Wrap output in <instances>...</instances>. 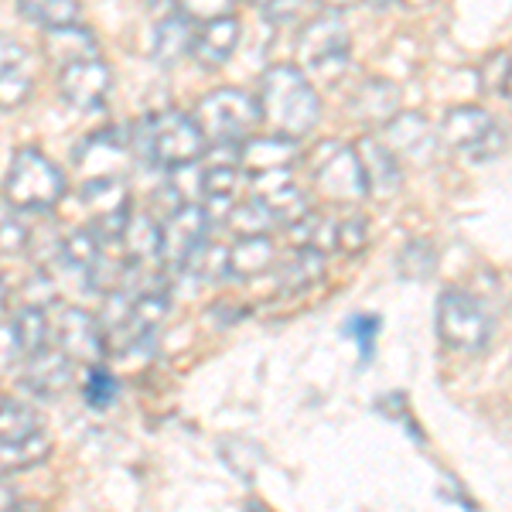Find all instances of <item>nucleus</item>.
<instances>
[{
    "label": "nucleus",
    "instance_id": "obj_29",
    "mask_svg": "<svg viewBox=\"0 0 512 512\" xmlns=\"http://www.w3.org/2000/svg\"><path fill=\"white\" fill-rule=\"evenodd\" d=\"M291 233L294 246H304V250H318V253H332L335 250V233L338 222L321 209H308L301 219H294L291 226H284Z\"/></svg>",
    "mask_w": 512,
    "mask_h": 512
},
{
    "label": "nucleus",
    "instance_id": "obj_48",
    "mask_svg": "<svg viewBox=\"0 0 512 512\" xmlns=\"http://www.w3.org/2000/svg\"><path fill=\"white\" fill-rule=\"evenodd\" d=\"M400 4H407V7H414V11H420V7H431L434 0H400Z\"/></svg>",
    "mask_w": 512,
    "mask_h": 512
},
{
    "label": "nucleus",
    "instance_id": "obj_2",
    "mask_svg": "<svg viewBox=\"0 0 512 512\" xmlns=\"http://www.w3.org/2000/svg\"><path fill=\"white\" fill-rule=\"evenodd\" d=\"M127 137H130L134 158L140 154L144 161L158 164L164 171L198 164L205 158V151H209L202 130H198V123L192 120V113H181V110L151 113V117L137 120L134 127L127 130Z\"/></svg>",
    "mask_w": 512,
    "mask_h": 512
},
{
    "label": "nucleus",
    "instance_id": "obj_44",
    "mask_svg": "<svg viewBox=\"0 0 512 512\" xmlns=\"http://www.w3.org/2000/svg\"><path fill=\"white\" fill-rule=\"evenodd\" d=\"M14 509H21V495L11 482H4V475H0V512H14Z\"/></svg>",
    "mask_w": 512,
    "mask_h": 512
},
{
    "label": "nucleus",
    "instance_id": "obj_8",
    "mask_svg": "<svg viewBox=\"0 0 512 512\" xmlns=\"http://www.w3.org/2000/svg\"><path fill=\"white\" fill-rule=\"evenodd\" d=\"M349 55H352V35L345 28L342 18H335V11L311 18L301 28L297 38V62L304 72L321 79H338L349 69Z\"/></svg>",
    "mask_w": 512,
    "mask_h": 512
},
{
    "label": "nucleus",
    "instance_id": "obj_32",
    "mask_svg": "<svg viewBox=\"0 0 512 512\" xmlns=\"http://www.w3.org/2000/svg\"><path fill=\"white\" fill-rule=\"evenodd\" d=\"M41 431H45V414H41L35 403L4 396V403H0V437L18 441V437H31Z\"/></svg>",
    "mask_w": 512,
    "mask_h": 512
},
{
    "label": "nucleus",
    "instance_id": "obj_11",
    "mask_svg": "<svg viewBox=\"0 0 512 512\" xmlns=\"http://www.w3.org/2000/svg\"><path fill=\"white\" fill-rule=\"evenodd\" d=\"M55 86L72 110L96 113L113 93V69L103 55H89V59H76L55 69Z\"/></svg>",
    "mask_w": 512,
    "mask_h": 512
},
{
    "label": "nucleus",
    "instance_id": "obj_3",
    "mask_svg": "<svg viewBox=\"0 0 512 512\" xmlns=\"http://www.w3.org/2000/svg\"><path fill=\"white\" fill-rule=\"evenodd\" d=\"M69 192V178L52 158L38 147H18L11 158L4 181H0V198L14 205L24 216H45L62 202Z\"/></svg>",
    "mask_w": 512,
    "mask_h": 512
},
{
    "label": "nucleus",
    "instance_id": "obj_49",
    "mask_svg": "<svg viewBox=\"0 0 512 512\" xmlns=\"http://www.w3.org/2000/svg\"><path fill=\"white\" fill-rule=\"evenodd\" d=\"M147 4H151V7H161V4H168V7H171V0H147Z\"/></svg>",
    "mask_w": 512,
    "mask_h": 512
},
{
    "label": "nucleus",
    "instance_id": "obj_5",
    "mask_svg": "<svg viewBox=\"0 0 512 512\" xmlns=\"http://www.w3.org/2000/svg\"><path fill=\"white\" fill-rule=\"evenodd\" d=\"M444 147H451L461 161L489 164L506 151V127L482 106H454L437 127Z\"/></svg>",
    "mask_w": 512,
    "mask_h": 512
},
{
    "label": "nucleus",
    "instance_id": "obj_30",
    "mask_svg": "<svg viewBox=\"0 0 512 512\" xmlns=\"http://www.w3.org/2000/svg\"><path fill=\"white\" fill-rule=\"evenodd\" d=\"M48 454H52V441H48L45 431L31 434V437H18V441L0 437V475L28 472V468L48 461Z\"/></svg>",
    "mask_w": 512,
    "mask_h": 512
},
{
    "label": "nucleus",
    "instance_id": "obj_14",
    "mask_svg": "<svg viewBox=\"0 0 512 512\" xmlns=\"http://www.w3.org/2000/svg\"><path fill=\"white\" fill-rule=\"evenodd\" d=\"M246 195L256 198V202L274 216L277 226H291L294 219H301L304 212L311 209L308 195H304V188L294 181L291 168L250 175V181H246Z\"/></svg>",
    "mask_w": 512,
    "mask_h": 512
},
{
    "label": "nucleus",
    "instance_id": "obj_35",
    "mask_svg": "<svg viewBox=\"0 0 512 512\" xmlns=\"http://www.w3.org/2000/svg\"><path fill=\"white\" fill-rule=\"evenodd\" d=\"M185 270L188 274H195L198 280H205V284H219V280L229 277V246L205 239V243L195 250L192 260H188Z\"/></svg>",
    "mask_w": 512,
    "mask_h": 512
},
{
    "label": "nucleus",
    "instance_id": "obj_9",
    "mask_svg": "<svg viewBox=\"0 0 512 512\" xmlns=\"http://www.w3.org/2000/svg\"><path fill=\"white\" fill-rule=\"evenodd\" d=\"M52 345L69 355L76 366H96L110 355L103 321L89 315L86 308H79V304H59L52 318Z\"/></svg>",
    "mask_w": 512,
    "mask_h": 512
},
{
    "label": "nucleus",
    "instance_id": "obj_52",
    "mask_svg": "<svg viewBox=\"0 0 512 512\" xmlns=\"http://www.w3.org/2000/svg\"><path fill=\"white\" fill-rule=\"evenodd\" d=\"M0 403H4V393H0Z\"/></svg>",
    "mask_w": 512,
    "mask_h": 512
},
{
    "label": "nucleus",
    "instance_id": "obj_22",
    "mask_svg": "<svg viewBox=\"0 0 512 512\" xmlns=\"http://www.w3.org/2000/svg\"><path fill=\"white\" fill-rule=\"evenodd\" d=\"M349 113L366 127H379L400 113V86L393 79H362L349 96Z\"/></svg>",
    "mask_w": 512,
    "mask_h": 512
},
{
    "label": "nucleus",
    "instance_id": "obj_28",
    "mask_svg": "<svg viewBox=\"0 0 512 512\" xmlns=\"http://www.w3.org/2000/svg\"><path fill=\"white\" fill-rule=\"evenodd\" d=\"M11 335H14V342H18L24 359L45 352L48 345H52V318H48V308L24 304L11 321Z\"/></svg>",
    "mask_w": 512,
    "mask_h": 512
},
{
    "label": "nucleus",
    "instance_id": "obj_27",
    "mask_svg": "<svg viewBox=\"0 0 512 512\" xmlns=\"http://www.w3.org/2000/svg\"><path fill=\"white\" fill-rule=\"evenodd\" d=\"M79 198L86 202V209L93 212V219L113 216V212H127L130 209L127 178H82Z\"/></svg>",
    "mask_w": 512,
    "mask_h": 512
},
{
    "label": "nucleus",
    "instance_id": "obj_31",
    "mask_svg": "<svg viewBox=\"0 0 512 512\" xmlns=\"http://www.w3.org/2000/svg\"><path fill=\"white\" fill-rule=\"evenodd\" d=\"M18 11H21L24 21L38 24L41 31L65 28V24L82 21L79 0H18Z\"/></svg>",
    "mask_w": 512,
    "mask_h": 512
},
{
    "label": "nucleus",
    "instance_id": "obj_33",
    "mask_svg": "<svg viewBox=\"0 0 512 512\" xmlns=\"http://www.w3.org/2000/svg\"><path fill=\"white\" fill-rule=\"evenodd\" d=\"M106 246H103V239L96 236V229L93 226H79V229H72L69 236L62 239V260L65 267H72L76 274H86L89 267L99 260V253H103Z\"/></svg>",
    "mask_w": 512,
    "mask_h": 512
},
{
    "label": "nucleus",
    "instance_id": "obj_40",
    "mask_svg": "<svg viewBox=\"0 0 512 512\" xmlns=\"http://www.w3.org/2000/svg\"><path fill=\"white\" fill-rule=\"evenodd\" d=\"M369 246V219L362 212H352L338 222V233H335V250L345 256H359L366 253Z\"/></svg>",
    "mask_w": 512,
    "mask_h": 512
},
{
    "label": "nucleus",
    "instance_id": "obj_6",
    "mask_svg": "<svg viewBox=\"0 0 512 512\" xmlns=\"http://www.w3.org/2000/svg\"><path fill=\"white\" fill-rule=\"evenodd\" d=\"M434 328H437V338H441L451 352H465V355L482 352L492 338L489 311L482 308V301H478L475 294L461 291V287H448V291L437 297Z\"/></svg>",
    "mask_w": 512,
    "mask_h": 512
},
{
    "label": "nucleus",
    "instance_id": "obj_43",
    "mask_svg": "<svg viewBox=\"0 0 512 512\" xmlns=\"http://www.w3.org/2000/svg\"><path fill=\"white\" fill-rule=\"evenodd\" d=\"M304 11V0H267L263 4V18L270 24H291L301 18Z\"/></svg>",
    "mask_w": 512,
    "mask_h": 512
},
{
    "label": "nucleus",
    "instance_id": "obj_50",
    "mask_svg": "<svg viewBox=\"0 0 512 512\" xmlns=\"http://www.w3.org/2000/svg\"><path fill=\"white\" fill-rule=\"evenodd\" d=\"M373 4H376V7H390L393 0H373Z\"/></svg>",
    "mask_w": 512,
    "mask_h": 512
},
{
    "label": "nucleus",
    "instance_id": "obj_15",
    "mask_svg": "<svg viewBox=\"0 0 512 512\" xmlns=\"http://www.w3.org/2000/svg\"><path fill=\"white\" fill-rule=\"evenodd\" d=\"M72 379H76V362L55 345H48L45 352L28 355L21 362L18 383L31 400H62L72 390Z\"/></svg>",
    "mask_w": 512,
    "mask_h": 512
},
{
    "label": "nucleus",
    "instance_id": "obj_41",
    "mask_svg": "<svg viewBox=\"0 0 512 512\" xmlns=\"http://www.w3.org/2000/svg\"><path fill=\"white\" fill-rule=\"evenodd\" d=\"M236 0H171V11L185 14L192 24L222 18V14H233Z\"/></svg>",
    "mask_w": 512,
    "mask_h": 512
},
{
    "label": "nucleus",
    "instance_id": "obj_38",
    "mask_svg": "<svg viewBox=\"0 0 512 512\" xmlns=\"http://www.w3.org/2000/svg\"><path fill=\"white\" fill-rule=\"evenodd\" d=\"M28 233L31 229L24 222V212L0 202V256H18L28 250Z\"/></svg>",
    "mask_w": 512,
    "mask_h": 512
},
{
    "label": "nucleus",
    "instance_id": "obj_47",
    "mask_svg": "<svg viewBox=\"0 0 512 512\" xmlns=\"http://www.w3.org/2000/svg\"><path fill=\"white\" fill-rule=\"evenodd\" d=\"M332 11H342V7H352V4H359V0H325Z\"/></svg>",
    "mask_w": 512,
    "mask_h": 512
},
{
    "label": "nucleus",
    "instance_id": "obj_34",
    "mask_svg": "<svg viewBox=\"0 0 512 512\" xmlns=\"http://www.w3.org/2000/svg\"><path fill=\"white\" fill-rule=\"evenodd\" d=\"M226 226L233 229L236 236H260V233H274L277 222L260 202H256V198L246 195V198H239L233 209H229Z\"/></svg>",
    "mask_w": 512,
    "mask_h": 512
},
{
    "label": "nucleus",
    "instance_id": "obj_13",
    "mask_svg": "<svg viewBox=\"0 0 512 512\" xmlns=\"http://www.w3.org/2000/svg\"><path fill=\"white\" fill-rule=\"evenodd\" d=\"M82 178H127V168L134 161L127 130H99L89 134L72 154Z\"/></svg>",
    "mask_w": 512,
    "mask_h": 512
},
{
    "label": "nucleus",
    "instance_id": "obj_25",
    "mask_svg": "<svg viewBox=\"0 0 512 512\" xmlns=\"http://www.w3.org/2000/svg\"><path fill=\"white\" fill-rule=\"evenodd\" d=\"M325 277H328L325 253L304 250V246H294V253L277 267V284L284 294H304L311 287H318Z\"/></svg>",
    "mask_w": 512,
    "mask_h": 512
},
{
    "label": "nucleus",
    "instance_id": "obj_1",
    "mask_svg": "<svg viewBox=\"0 0 512 512\" xmlns=\"http://www.w3.org/2000/svg\"><path fill=\"white\" fill-rule=\"evenodd\" d=\"M260 123L270 134L301 140L318 127L321 99L301 65H270L260 79Z\"/></svg>",
    "mask_w": 512,
    "mask_h": 512
},
{
    "label": "nucleus",
    "instance_id": "obj_24",
    "mask_svg": "<svg viewBox=\"0 0 512 512\" xmlns=\"http://www.w3.org/2000/svg\"><path fill=\"white\" fill-rule=\"evenodd\" d=\"M277 263V246L270 233L260 236H239L233 246H229V277L239 280H256L263 274H270Z\"/></svg>",
    "mask_w": 512,
    "mask_h": 512
},
{
    "label": "nucleus",
    "instance_id": "obj_51",
    "mask_svg": "<svg viewBox=\"0 0 512 512\" xmlns=\"http://www.w3.org/2000/svg\"><path fill=\"white\" fill-rule=\"evenodd\" d=\"M246 4H253V7H263V4H267V0H246Z\"/></svg>",
    "mask_w": 512,
    "mask_h": 512
},
{
    "label": "nucleus",
    "instance_id": "obj_37",
    "mask_svg": "<svg viewBox=\"0 0 512 512\" xmlns=\"http://www.w3.org/2000/svg\"><path fill=\"white\" fill-rule=\"evenodd\" d=\"M396 267H400V274L410 280H427L437 267L434 243L431 239H410V243L400 250V256H396Z\"/></svg>",
    "mask_w": 512,
    "mask_h": 512
},
{
    "label": "nucleus",
    "instance_id": "obj_23",
    "mask_svg": "<svg viewBox=\"0 0 512 512\" xmlns=\"http://www.w3.org/2000/svg\"><path fill=\"white\" fill-rule=\"evenodd\" d=\"M41 48H45L48 65H55V69H62V65H69L76 59H89V55H103V52H99V38L82 21L45 31Z\"/></svg>",
    "mask_w": 512,
    "mask_h": 512
},
{
    "label": "nucleus",
    "instance_id": "obj_17",
    "mask_svg": "<svg viewBox=\"0 0 512 512\" xmlns=\"http://www.w3.org/2000/svg\"><path fill=\"white\" fill-rule=\"evenodd\" d=\"M352 147H355V154H359L362 175H366V192L379 198V202H390L393 195H400L403 168L390 154V147H386L376 134H362Z\"/></svg>",
    "mask_w": 512,
    "mask_h": 512
},
{
    "label": "nucleus",
    "instance_id": "obj_26",
    "mask_svg": "<svg viewBox=\"0 0 512 512\" xmlns=\"http://www.w3.org/2000/svg\"><path fill=\"white\" fill-rule=\"evenodd\" d=\"M192 31L195 24L178 11H168L164 18L154 24V38H151V55L154 62L171 69L175 62H181L192 48Z\"/></svg>",
    "mask_w": 512,
    "mask_h": 512
},
{
    "label": "nucleus",
    "instance_id": "obj_12",
    "mask_svg": "<svg viewBox=\"0 0 512 512\" xmlns=\"http://www.w3.org/2000/svg\"><path fill=\"white\" fill-rule=\"evenodd\" d=\"M212 222L205 216L202 202H188L171 209L161 222V263L168 274H181L198 246L209 239Z\"/></svg>",
    "mask_w": 512,
    "mask_h": 512
},
{
    "label": "nucleus",
    "instance_id": "obj_4",
    "mask_svg": "<svg viewBox=\"0 0 512 512\" xmlns=\"http://www.w3.org/2000/svg\"><path fill=\"white\" fill-rule=\"evenodd\" d=\"M192 120L209 147H239L260 123V103L239 86H222L195 103Z\"/></svg>",
    "mask_w": 512,
    "mask_h": 512
},
{
    "label": "nucleus",
    "instance_id": "obj_42",
    "mask_svg": "<svg viewBox=\"0 0 512 512\" xmlns=\"http://www.w3.org/2000/svg\"><path fill=\"white\" fill-rule=\"evenodd\" d=\"M345 332H349L355 338V345H359L362 352V362L373 359V345L379 332H383V321H379L376 315H352V321L345 325Z\"/></svg>",
    "mask_w": 512,
    "mask_h": 512
},
{
    "label": "nucleus",
    "instance_id": "obj_10",
    "mask_svg": "<svg viewBox=\"0 0 512 512\" xmlns=\"http://www.w3.org/2000/svg\"><path fill=\"white\" fill-rule=\"evenodd\" d=\"M379 140L390 147V154L400 161V168H427L437 158V130L424 113H393L386 123H379Z\"/></svg>",
    "mask_w": 512,
    "mask_h": 512
},
{
    "label": "nucleus",
    "instance_id": "obj_36",
    "mask_svg": "<svg viewBox=\"0 0 512 512\" xmlns=\"http://www.w3.org/2000/svg\"><path fill=\"white\" fill-rule=\"evenodd\" d=\"M82 400L93 410H106L117 403V376L106 369V362L86 366V376H82Z\"/></svg>",
    "mask_w": 512,
    "mask_h": 512
},
{
    "label": "nucleus",
    "instance_id": "obj_39",
    "mask_svg": "<svg viewBox=\"0 0 512 512\" xmlns=\"http://www.w3.org/2000/svg\"><path fill=\"white\" fill-rule=\"evenodd\" d=\"M62 239L65 236H59V229H55L52 222H41L38 229H31V233H28V250H24V253H31L35 267L48 270L52 263L62 260Z\"/></svg>",
    "mask_w": 512,
    "mask_h": 512
},
{
    "label": "nucleus",
    "instance_id": "obj_19",
    "mask_svg": "<svg viewBox=\"0 0 512 512\" xmlns=\"http://www.w3.org/2000/svg\"><path fill=\"white\" fill-rule=\"evenodd\" d=\"M246 181H250V175L239 168V158L219 161L202 171V209H205V216H209V222H216V212L222 219L229 216V209H233L239 202V195L246 192Z\"/></svg>",
    "mask_w": 512,
    "mask_h": 512
},
{
    "label": "nucleus",
    "instance_id": "obj_7",
    "mask_svg": "<svg viewBox=\"0 0 512 512\" xmlns=\"http://www.w3.org/2000/svg\"><path fill=\"white\" fill-rule=\"evenodd\" d=\"M308 171L315 192L332 205H355L369 195L359 154H355L352 144H342V140L318 144L308 158Z\"/></svg>",
    "mask_w": 512,
    "mask_h": 512
},
{
    "label": "nucleus",
    "instance_id": "obj_20",
    "mask_svg": "<svg viewBox=\"0 0 512 512\" xmlns=\"http://www.w3.org/2000/svg\"><path fill=\"white\" fill-rule=\"evenodd\" d=\"M123 260L137 263V267H164L161 263V219L147 209H134L130 205L127 226L120 236Z\"/></svg>",
    "mask_w": 512,
    "mask_h": 512
},
{
    "label": "nucleus",
    "instance_id": "obj_16",
    "mask_svg": "<svg viewBox=\"0 0 512 512\" xmlns=\"http://www.w3.org/2000/svg\"><path fill=\"white\" fill-rule=\"evenodd\" d=\"M35 96L31 52L14 35H0V113H14Z\"/></svg>",
    "mask_w": 512,
    "mask_h": 512
},
{
    "label": "nucleus",
    "instance_id": "obj_46",
    "mask_svg": "<svg viewBox=\"0 0 512 512\" xmlns=\"http://www.w3.org/2000/svg\"><path fill=\"white\" fill-rule=\"evenodd\" d=\"M7 308H11V287H7V280L0 277V318L7 315Z\"/></svg>",
    "mask_w": 512,
    "mask_h": 512
},
{
    "label": "nucleus",
    "instance_id": "obj_45",
    "mask_svg": "<svg viewBox=\"0 0 512 512\" xmlns=\"http://www.w3.org/2000/svg\"><path fill=\"white\" fill-rule=\"evenodd\" d=\"M499 93L512 103V55H506V69H502V82H499Z\"/></svg>",
    "mask_w": 512,
    "mask_h": 512
},
{
    "label": "nucleus",
    "instance_id": "obj_21",
    "mask_svg": "<svg viewBox=\"0 0 512 512\" xmlns=\"http://www.w3.org/2000/svg\"><path fill=\"white\" fill-rule=\"evenodd\" d=\"M301 158V147L291 137L267 134V137H246L239 144V168L246 175H263V171H280V168H294Z\"/></svg>",
    "mask_w": 512,
    "mask_h": 512
},
{
    "label": "nucleus",
    "instance_id": "obj_18",
    "mask_svg": "<svg viewBox=\"0 0 512 512\" xmlns=\"http://www.w3.org/2000/svg\"><path fill=\"white\" fill-rule=\"evenodd\" d=\"M239 35H243V28H239V21L233 14L202 21V24H195V31H192V48H188V55H192V62L198 69L216 72L233 59Z\"/></svg>",
    "mask_w": 512,
    "mask_h": 512
}]
</instances>
